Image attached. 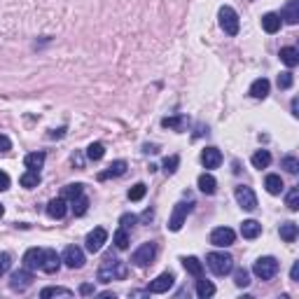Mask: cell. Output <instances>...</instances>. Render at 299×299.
<instances>
[{"mask_svg":"<svg viewBox=\"0 0 299 299\" xmlns=\"http://www.w3.org/2000/svg\"><path fill=\"white\" fill-rule=\"evenodd\" d=\"M269 164H271V155H269V150H257V152L252 155V166H255V169L262 171V169H266Z\"/></svg>","mask_w":299,"mask_h":299,"instance_id":"f1b7e54d","label":"cell"},{"mask_svg":"<svg viewBox=\"0 0 299 299\" xmlns=\"http://www.w3.org/2000/svg\"><path fill=\"white\" fill-rule=\"evenodd\" d=\"M259 234H262V224H259L257 220H245V222L241 224V236L248 238V241L257 238Z\"/></svg>","mask_w":299,"mask_h":299,"instance_id":"ac0fdd59","label":"cell"},{"mask_svg":"<svg viewBox=\"0 0 299 299\" xmlns=\"http://www.w3.org/2000/svg\"><path fill=\"white\" fill-rule=\"evenodd\" d=\"M10 190V176L5 171H0V192H7Z\"/></svg>","mask_w":299,"mask_h":299,"instance_id":"f6af8a7d","label":"cell"},{"mask_svg":"<svg viewBox=\"0 0 299 299\" xmlns=\"http://www.w3.org/2000/svg\"><path fill=\"white\" fill-rule=\"evenodd\" d=\"M280 166H283L287 173H292V176H294V173L299 171V159H297V157H283Z\"/></svg>","mask_w":299,"mask_h":299,"instance_id":"74e56055","label":"cell"},{"mask_svg":"<svg viewBox=\"0 0 299 299\" xmlns=\"http://www.w3.org/2000/svg\"><path fill=\"white\" fill-rule=\"evenodd\" d=\"M61 262L68 266V269H82L84 262H87V257H84V250H82V248H77V245H68V248L63 250V255H61Z\"/></svg>","mask_w":299,"mask_h":299,"instance_id":"ba28073f","label":"cell"},{"mask_svg":"<svg viewBox=\"0 0 299 299\" xmlns=\"http://www.w3.org/2000/svg\"><path fill=\"white\" fill-rule=\"evenodd\" d=\"M115 248L117 250H126L129 248V234H126V229L115 231Z\"/></svg>","mask_w":299,"mask_h":299,"instance_id":"d590c367","label":"cell"},{"mask_svg":"<svg viewBox=\"0 0 299 299\" xmlns=\"http://www.w3.org/2000/svg\"><path fill=\"white\" fill-rule=\"evenodd\" d=\"M145 192H147V187H145L143 183H138V185H133L129 190V199L131 201H140V199L145 197Z\"/></svg>","mask_w":299,"mask_h":299,"instance_id":"ab89813d","label":"cell"},{"mask_svg":"<svg viewBox=\"0 0 299 299\" xmlns=\"http://www.w3.org/2000/svg\"><path fill=\"white\" fill-rule=\"evenodd\" d=\"M162 124L166 129H173V131H178V133H183V131L187 129L190 119H187V115H178V117H166V119H162Z\"/></svg>","mask_w":299,"mask_h":299,"instance_id":"44dd1931","label":"cell"},{"mask_svg":"<svg viewBox=\"0 0 299 299\" xmlns=\"http://www.w3.org/2000/svg\"><path fill=\"white\" fill-rule=\"evenodd\" d=\"M290 278H292V280H299V262H294L292 269H290Z\"/></svg>","mask_w":299,"mask_h":299,"instance_id":"c3c4849f","label":"cell"},{"mask_svg":"<svg viewBox=\"0 0 299 299\" xmlns=\"http://www.w3.org/2000/svg\"><path fill=\"white\" fill-rule=\"evenodd\" d=\"M66 211H68V204H66V199L59 197V199H52L47 204V215L52 220H61L63 215H66Z\"/></svg>","mask_w":299,"mask_h":299,"instance_id":"9a60e30c","label":"cell"},{"mask_svg":"<svg viewBox=\"0 0 299 299\" xmlns=\"http://www.w3.org/2000/svg\"><path fill=\"white\" fill-rule=\"evenodd\" d=\"M173 283H176V278H173V273H159L152 283L147 285V292L152 294H164V292H169L171 287H173Z\"/></svg>","mask_w":299,"mask_h":299,"instance_id":"8fae6325","label":"cell"},{"mask_svg":"<svg viewBox=\"0 0 299 299\" xmlns=\"http://www.w3.org/2000/svg\"><path fill=\"white\" fill-rule=\"evenodd\" d=\"M183 266H185V271L197 276V278H201V273H204V264L197 257H183Z\"/></svg>","mask_w":299,"mask_h":299,"instance_id":"484cf974","label":"cell"},{"mask_svg":"<svg viewBox=\"0 0 299 299\" xmlns=\"http://www.w3.org/2000/svg\"><path fill=\"white\" fill-rule=\"evenodd\" d=\"M234 197H236L238 206L243 208V211H255L257 208V197H255V192L250 187H245V185H238L236 190H234Z\"/></svg>","mask_w":299,"mask_h":299,"instance_id":"9c48e42d","label":"cell"},{"mask_svg":"<svg viewBox=\"0 0 299 299\" xmlns=\"http://www.w3.org/2000/svg\"><path fill=\"white\" fill-rule=\"evenodd\" d=\"M103 155H105V147H103V143H91L87 147V159H91V162H98V159H103Z\"/></svg>","mask_w":299,"mask_h":299,"instance_id":"e575fe53","label":"cell"},{"mask_svg":"<svg viewBox=\"0 0 299 299\" xmlns=\"http://www.w3.org/2000/svg\"><path fill=\"white\" fill-rule=\"evenodd\" d=\"M40 262H42V248H31V250H26V255H24V266L26 269H40Z\"/></svg>","mask_w":299,"mask_h":299,"instance_id":"ffe728a7","label":"cell"},{"mask_svg":"<svg viewBox=\"0 0 299 299\" xmlns=\"http://www.w3.org/2000/svg\"><path fill=\"white\" fill-rule=\"evenodd\" d=\"M42 299L47 297H73V290H68V287H45L40 292Z\"/></svg>","mask_w":299,"mask_h":299,"instance_id":"1f68e13d","label":"cell"},{"mask_svg":"<svg viewBox=\"0 0 299 299\" xmlns=\"http://www.w3.org/2000/svg\"><path fill=\"white\" fill-rule=\"evenodd\" d=\"M218 19H220V28H222L227 35H238V28H241V24H238V14L234 12L229 5L220 7Z\"/></svg>","mask_w":299,"mask_h":299,"instance_id":"277c9868","label":"cell"},{"mask_svg":"<svg viewBox=\"0 0 299 299\" xmlns=\"http://www.w3.org/2000/svg\"><path fill=\"white\" fill-rule=\"evenodd\" d=\"M234 283H236L238 287H248L250 285V273L245 271V269H238V271L234 273Z\"/></svg>","mask_w":299,"mask_h":299,"instance_id":"f35d334b","label":"cell"},{"mask_svg":"<svg viewBox=\"0 0 299 299\" xmlns=\"http://www.w3.org/2000/svg\"><path fill=\"white\" fill-rule=\"evenodd\" d=\"M197 294L201 299H206V297H213L215 294V285H213L211 280H204V278H199L197 280Z\"/></svg>","mask_w":299,"mask_h":299,"instance_id":"4dcf8cb0","label":"cell"},{"mask_svg":"<svg viewBox=\"0 0 299 299\" xmlns=\"http://www.w3.org/2000/svg\"><path fill=\"white\" fill-rule=\"evenodd\" d=\"M45 152H31V155H26V159H24V164H26V169L31 171H38L42 169V164H45Z\"/></svg>","mask_w":299,"mask_h":299,"instance_id":"83f0119b","label":"cell"},{"mask_svg":"<svg viewBox=\"0 0 299 299\" xmlns=\"http://www.w3.org/2000/svg\"><path fill=\"white\" fill-rule=\"evenodd\" d=\"M10 264H12V257H10V252H0V276H3V273H7Z\"/></svg>","mask_w":299,"mask_h":299,"instance_id":"7bdbcfd3","label":"cell"},{"mask_svg":"<svg viewBox=\"0 0 299 299\" xmlns=\"http://www.w3.org/2000/svg\"><path fill=\"white\" fill-rule=\"evenodd\" d=\"M192 208H194L192 201H180V204H176V208L171 213V220H169V229L171 231L183 229V224H185V220H187V215L192 213Z\"/></svg>","mask_w":299,"mask_h":299,"instance_id":"8992f818","label":"cell"},{"mask_svg":"<svg viewBox=\"0 0 299 299\" xmlns=\"http://www.w3.org/2000/svg\"><path fill=\"white\" fill-rule=\"evenodd\" d=\"M19 183H21V187H26V190H35V187L40 185V173H38V171L28 169L26 173L19 178Z\"/></svg>","mask_w":299,"mask_h":299,"instance_id":"d4e9b609","label":"cell"},{"mask_svg":"<svg viewBox=\"0 0 299 299\" xmlns=\"http://www.w3.org/2000/svg\"><path fill=\"white\" fill-rule=\"evenodd\" d=\"M122 229H129V227H133L136 224V215H122Z\"/></svg>","mask_w":299,"mask_h":299,"instance_id":"ee69618b","label":"cell"},{"mask_svg":"<svg viewBox=\"0 0 299 299\" xmlns=\"http://www.w3.org/2000/svg\"><path fill=\"white\" fill-rule=\"evenodd\" d=\"M61 266V257L56 255V250L52 248H42V262H40V271L45 273H56Z\"/></svg>","mask_w":299,"mask_h":299,"instance_id":"7c38bea8","label":"cell"},{"mask_svg":"<svg viewBox=\"0 0 299 299\" xmlns=\"http://www.w3.org/2000/svg\"><path fill=\"white\" fill-rule=\"evenodd\" d=\"M199 190L204 192V194H215V190H218V180H215L211 173H204V176H199Z\"/></svg>","mask_w":299,"mask_h":299,"instance_id":"cb8c5ba5","label":"cell"},{"mask_svg":"<svg viewBox=\"0 0 299 299\" xmlns=\"http://www.w3.org/2000/svg\"><path fill=\"white\" fill-rule=\"evenodd\" d=\"M126 273H129L126 262H122V259H117V257H112V255H108V257L103 259L101 269H98V280H101V283L124 280V278H126Z\"/></svg>","mask_w":299,"mask_h":299,"instance_id":"6da1fadb","label":"cell"},{"mask_svg":"<svg viewBox=\"0 0 299 299\" xmlns=\"http://www.w3.org/2000/svg\"><path fill=\"white\" fill-rule=\"evenodd\" d=\"M262 28H264L266 33H278L280 31V17L276 12H269L262 17Z\"/></svg>","mask_w":299,"mask_h":299,"instance_id":"7402d4cb","label":"cell"},{"mask_svg":"<svg viewBox=\"0 0 299 299\" xmlns=\"http://www.w3.org/2000/svg\"><path fill=\"white\" fill-rule=\"evenodd\" d=\"M155 257H157V243L147 241V243H143L133 255H131V264L145 269V266H150L152 262H155Z\"/></svg>","mask_w":299,"mask_h":299,"instance_id":"5b68a950","label":"cell"},{"mask_svg":"<svg viewBox=\"0 0 299 299\" xmlns=\"http://www.w3.org/2000/svg\"><path fill=\"white\" fill-rule=\"evenodd\" d=\"M96 290H94V285L91 283H82L80 285V294H84V297H89V294H94Z\"/></svg>","mask_w":299,"mask_h":299,"instance_id":"7dc6e473","label":"cell"},{"mask_svg":"<svg viewBox=\"0 0 299 299\" xmlns=\"http://www.w3.org/2000/svg\"><path fill=\"white\" fill-rule=\"evenodd\" d=\"M80 194H84V185H80V183L66 185V187H63V192H61V197L63 199H70V201H73V199H77Z\"/></svg>","mask_w":299,"mask_h":299,"instance_id":"d6a6232c","label":"cell"},{"mask_svg":"<svg viewBox=\"0 0 299 299\" xmlns=\"http://www.w3.org/2000/svg\"><path fill=\"white\" fill-rule=\"evenodd\" d=\"M105 241H108V231L103 229V227H96V229H91L87 234V241H84V243H87L89 252H98Z\"/></svg>","mask_w":299,"mask_h":299,"instance_id":"4fadbf2b","label":"cell"},{"mask_svg":"<svg viewBox=\"0 0 299 299\" xmlns=\"http://www.w3.org/2000/svg\"><path fill=\"white\" fill-rule=\"evenodd\" d=\"M10 150H12V140L0 133V152H10Z\"/></svg>","mask_w":299,"mask_h":299,"instance_id":"bcb514c9","label":"cell"},{"mask_svg":"<svg viewBox=\"0 0 299 299\" xmlns=\"http://www.w3.org/2000/svg\"><path fill=\"white\" fill-rule=\"evenodd\" d=\"M31 285H33V271L31 269H19L10 276V287L14 292H26Z\"/></svg>","mask_w":299,"mask_h":299,"instance_id":"52a82bcc","label":"cell"},{"mask_svg":"<svg viewBox=\"0 0 299 299\" xmlns=\"http://www.w3.org/2000/svg\"><path fill=\"white\" fill-rule=\"evenodd\" d=\"M280 19H285V24L294 26L299 21V0H287V5L283 7V12L278 14Z\"/></svg>","mask_w":299,"mask_h":299,"instance_id":"2e32d148","label":"cell"},{"mask_svg":"<svg viewBox=\"0 0 299 299\" xmlns=\"http://www.w3.org/2000/svg\"><path fill=\"white\" fill-rule=\"evenodd\" d=\"M3 213H5V208H3V204H0V218H3Z\"/></svg>","mask_w":299,"mask_h":299,"instance_id":"f907efd6","label":"cell"},{"mask_svg":"<svg viewBox=\"0 0 299 299\" xmlns=\"http://www.w3.org/2000/svg\"><path fill=\"white\" fill-rule=\"evenodd\" d=\"M264 187H266V192H269V194H273V197H276V194H280V192H283V187H285V185H283V178L276 176V173H271V176H266Z\"/></svg>","mask_w":299,"mask_h":299,"instance_id":"603a6c76","label":"cell"},{"mask_svg":"<svg viewBox=\"0 0 299 299\" xmlns=\"http://www.w3.org/2000/svg\"><path fill=\"white\" fill-rule=\"evenodd\" d=\"M126 173V162L124 159H117V162H112L108 166V171H103V173H98V180H108V178H119Z\"/></svg>","mask_w":299,"mask_h":299,"instance_id":"e0dca14e","label":"cell"},{"mask_svg":"<svg viewBox=\"0 0 299 299\" xmlns=\"http://www.w3.org/2000/svg\"><path fill=\"white\" fill-rule=\"evenodd\" d=\"M201 164H204L206 169H218L220 164H222V152L218 147H206L201 152Z\"/></svg>","mask_w":299,"mask_h":299,"instance_id":"5bb4252c","label":"cell"},{"mask_svg":"<svg viewBox=\"0 0 299 299\" xmlns=\"http://www.w3.org/2000/svg\"><path fill=\"white\" fill-rule=\"evenodd\" d=\"M178 164H180L178 157H166V159H164V173H166V176H173L178 171Z\"/></svg>","mask_w":299,"mask_h":299,"instance_id":"60d3db41","label":"cell"},{"mask_svg":"<svg viewBox=\"0 0 299 299\" xmlns=\"http://www.w3.org/2000/svg\"><path fill=\"white\" fill-rule=\"evenodd\" d=\"M234 241H236V234H234V229H229V227H218V229H213V234H211V243L218 245V248H229Z\"/></svg>","mask_w":299,"mask_h":299,"instance_id":"30bf717a","label":"cell"},{"mask_svg":"<svg viewBox=\"0 0 299 299\" xmlns=\"http://www.w3.org/2000/svg\"><path fill=\"white\" fill-rule=\"evenodd\" d=\"M285 206L290 211H299V187H292L285 197Z\"/></svg>","mask_w":299,"mask_h":299,"instance_id":"8d00e7d4","label":"cell"},{"mask_svg":"<svg viewBox=\"0 0 299 299\" xmlns=\"http://www.w3.org/2000/svg\"><path fill=\"white\" fill-rule=\"evenodd\" d=\"M299 229H297V224L294 222H285V224H280V238L285 241V243H292L294 238H297Z\"/></svg>","mask_w":299,"mask_h":299,"instance_id":"f546056e","label":"cell"},{"mask_svg":"<svg viewBox=\"0 0 299 299\" xmlns=\"http://www.w3.org/2000/svg\"><path fill=\"white\" fill-rule=\"evenodd\" d=\"M269 89H271L269 80H266V77H259V80H255L250 84V96L252 98H266V96H269Z\"/></svg>","mask_w":299,"mask_h":299,"instance_id":"d6986e66","label":"cell"},{"mask_svg":"<svg viewBox=\"0 0 299 299\" xmlns=\"http://www.w3.org/2000/svg\"><path fill=\"white\" fill-rule=\"evenodd\" d=\"M278 259L276 257H259L252 266V273L257 276L259 280H271L276 273H278Z\"/></svg>","mask_w":299,"mask_h":299,"instance_id":"3957f363","label":"cell"},{"mask_svg":"<svg viewBox=\"0 0 299 299\" xmlns=\"http://www.w3.org/2000/svg\"><path fill=\"white\" fill-rule=\"evenodd\" d=\"M292 115H294V117H299V103H297V98L292 101Z\"/></svg>","mask_w":299,"mask_h":299,"instance_id":"681fc988","label":"cell"},{"mask_svg":"<svg viewBox=\"0 0 299 299\" xmlns=\"http://www.w3.org/2000/svg\"><path fill=\"white\" fill-rule=\"evenodd\" d=\"M206 264H208V269L215 276H227L234 269V257H231L229 252H208Z\"/></svg>","mask_w":299,"mask_h":299,"instance_id":"7a4b0ae2","label":"cell"},{"mask_svg":"<svg viewBox=\"0 0 299 299\" xmlns=\"http://www.w3.org/2000/svg\"><path fill=\"white\" fill-rule=\"evenodd\" d=\"M70 208H73V213L77 215V218H80V215H84V213H87V208H89V199L84 197V194H80L77 199H73V206H70Z\"/></svg>","mask_w":299,"mask_h":299,"instance_id":"836d02e7","label":"cell"},{"mask_svg":"<svg viewBox=\"0 0 299 299\" xmlns=\"http://www.w3.org/2000/svg\"><path fill=\"white\" fill-rule=\"evenodd\" d=\"M280 61L285 63L287 68H294L299 63V52L294 47H283L280 49Z\"/></svg>","mask_w":299,"mask_h":299,"instance_id":"4316f807","label":"cell"},{"mask_svg":"<svg viewBox=\"0 0 299 299\" xmlns=\"http://www.w3.org/2000/svg\"><path fill=\"white\" fill-rule=\"evenodd\" d=\"M292 82H294L292 73H280L278 75V89H290L292 87Z\"/></svg>","mask_w":299,"mask_h":299,"instance_id":"b9f144b4","label":"cell"}]
</instances>
